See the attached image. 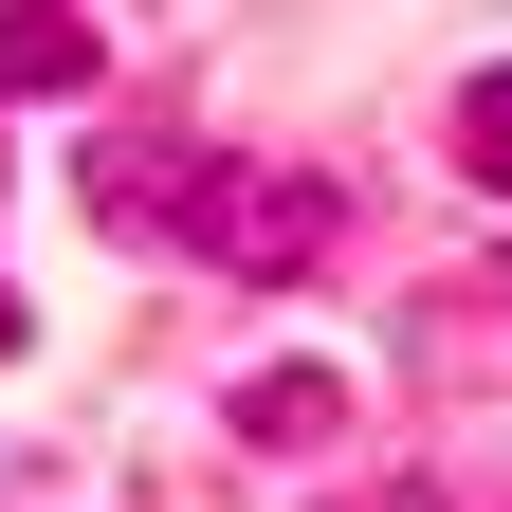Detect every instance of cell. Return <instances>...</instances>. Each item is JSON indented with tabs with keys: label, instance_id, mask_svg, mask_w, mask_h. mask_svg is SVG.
Here are the masks:
<instances>
[{
	"label": "cell",
	"instance_id": "5b68a950",
	"mask_svg": "<svg viewBox=\"0 0 512 512\" xmlns=\"http://www.w3.org/2000/svg\"><path fill=\"white\" fill-rule=\"evenodd\" d=\"M0 348H19V293H0Z\"/></svg>",
	"mask_w": 512,
	"mask_h": 512
},
{
	"label": "cell",
	"instance_id": "277c9868",
	"mask_svg": "<svg viewBox=\"0 0 512 512\" xmlns=\"http://www.w3.org/2000/svg\"><path fill=\"white\" fill-rule=\"evenodd\" d=\"M238 421H256V439H330V384L275 366V384H238Z\"/></svg>",
	"mask_w": 512,
	"mask_h": 512
},
{
	"label": "cell",
	"instance_id": "6da1fadb",
	"mask_svg": "<svg viewBox=\"0 0 512 512\" xmlns=\"http://www.w3.org/2000/svg\"><path fill=\"white\" fill-rule=\"evenodd\" d=\"M165 220L220 256V275H311L330 256V183L311 165H220V183H165Z\"/></svg>",
	"mask_w": 512,
	"mask_h": 512
},
{
	"label": "cell",
	"instance_id": "3957f363",
	"mask_svg": "<svg viewBox=\"0 0 512 512\" xmlns=\"http://www.w3.org/2000/svg\"><path fill=\"white\" fill-rule=\"evenodd\" d=\"M458 165H476V183H494V202H512V55H494V74H476V92H458Z\"/></svg>",
	"mask_w": 512,
	"mask_h": 512
},
{
	"label": "cell",
	"instance_id": "7a4b0ae2",
	"mask_svg": "<svg viewBox=\"0 0 512 512\" xmlns=\"http://www.w3.org/2000/svg\"><path fill=\"white\" fill-rule=\"evenodd\" d=\"M55 74H92V19L74 0H0V92H55Z\"/></svg>",
	"mask_w": 512,
	"mask_h": 512
}]
</instances>
